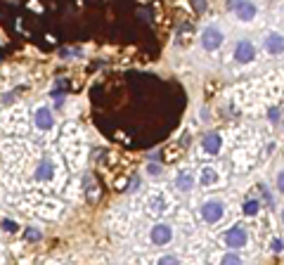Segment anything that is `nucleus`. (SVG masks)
I'll return each instance as SVG.
<instances>
[{"label":"nucleus","instance_id":"nucleus-3","mask_svg":"<svg viewBox=\"0 0 284 265\" xmlns=\"http://www.w3.org/2000/svg\"><path fill=\"white\" fill-rule=\"evenodd\" d=\"M249 239H251L249 227L242 225V223H234V225H230L225 232H223V244H225L228 249H232V251H242V249H246V246H249Z\"/></svg>","mask_w":284,"mask_h":265},{"label":"nucleus","instance_id":"nucleus-22","mask_svg":"<svg viewBox=\"0 0 284 265\" xmlns=\"http://www.w3.org/2000/svg\"><path fill=\"white\" fill-rule=\"evenodd\" d=\"M280 119H282L280 106H270V109H268V121H270V123H280Z\"/></svg>","mask_w":284,"mask_h":265},{"label":"nucleus","instance_id":"nucleus-12","mask_svg":"<svg viewBox=\"0 0 284 265\" xmlns=\"http://www.w3.org/2000/svg\"><path fill=\"white\" fill-rule=\"evenodd\" d=\"M197 180H199V187H204V189H211V187H218L220 185V168L218 166H213V163H206V166H202L199 168V173H197Z\"/></svg>","mask_w":284,"mask_h":265},{"label":"nucleus","instance_id":"nucleus-8","mask_svg":"<svg viewBox=\"0 0 284 265\" xmlns=\"http://www.w3.org/2000/svg\"><path fill=\"white\" fill-rule=\"evenodd\" d=\"M54 178H57V163H54V159L43 157V159L36 163L33 180H36V183H41V185H50V183H54Z\"/></svg>","mask_w":284,"mask_h":265},{"label":"nucleus","instance_id":"nucleus-7","mask_svg":"<svg viewBox=\"0 0 284 265\" xmlns=\"http://www.w3.org/2000/svg\"><path fill=\"white\" fill-rule=\"evenodd\" d=\"M54 123H57V119H54L52 106L38 105L36 109H33V126H36V131L50 132L54 128Z\"/></svg>","mask_w":284,"mask_h":265},{"label":"nucleus","instance_id":"nucleus-27","mask_svg":"<svg viewBox=\"0 0 284 265\" xmlns=\"http://www.w3.org/2000/svg\"><path fill=\"white\" fill-rule=\"evenodd\" d=\"M137 187H140V178H135V180H133V185H130V189H128V192H137Z\"/></svg>","mask_w":284,"mask_h":265},{"label":"nucleus","instance_id":"nucleus-5","mask_svg":"<svg viewBox=\"0 0 284 265\" xmlns=\"http://www.w3.org/2000/svg\"><path fill=\"white\" fill-rule=\"evenodd\" d=\"M228 10H230L242 24H249L258 17V5L254 0H228Z\"/></svg>","mask_w":284,"mask_h":265},{"label":"nucleus","instance_id":"nucleus-20","mask_svg":"<svg viewBox=\"0 0 284 265\" xmlns=\"http://www.w3.org/2000/svg\"><path fill=\"white\" fill-rule=\"evenodd\" d=\"M258 189H260V197L265 199V204L272 209V206H275V197H272V192L268 189V185H265V183H258Z\"/></svg>","mask_w":284,"mask_h":265},{"label":"nucleus","instance_id":"nucleus-28","mask_svg":"<svg viewBox=\"0 0 284 265\" xmlns=\"http://www.w3.org/2000/svg\"><path fill=\"white\" fill-rule=\"evenodd\" d=\"M280 220H282V225H284V206H282V211H280Z\"/></svg>","mask_w":284,"mask_h":265},{"label":"nucleus","instance_id":"nucleus-11","mask_svg":"<svg viewBox=\"0 0 284 265\" xmlns=\"http://www.w3.org/2000/svg\"><path fill=\"white\" fill-rule=\"evenodd\" d=\"M223 145H225V137L218 131H208L202 137V152L206 157H218L223 152Z\"/></svg>","mask_w":284,"mask_h":265},{"label":"nucleus","instance_id":"nucleus-18","mask_svg":"<svg viewBox=\"0 0 284 265\" xmlns=\"http://www.w3.org/2000/svg\"><path fill=\"white\" fill-rule=\"evenodd\" d=\"M2 232L5 235H17L19 232V223L14 218H2Z\"/></svg>","mask_w":284,"mask_h":265},{"label":"nucleus","instance_id":"nucleus-26","mask_svg":"<svg viewBox=\"0 0 284 265\" xmlns=\"http://www.w3.org/2000/svg\"><path fill=\"white\" fill-rule=\"evenodd\" d=\"M14 95H17V90H10V93H5V97H2V106L7 109V106L14 102Z\"/></svg>","mask_w":284,"mask_h":265},{"label":"nucleus","instance_id":"nucleus-14","mask_svg":"<svg viewBox=\"0 0 284 265\" xmlns=\"http://www.w3.org/2000/svg\"><path fill=\"white\" fill-rule=\"evenodd\" d=\"M258 213H260V199L258 197L244 199V204H242V215L244 218H256Z\"/></svg>","mask_w":284,"mask_h":265},{"label":"nucleus","instance_id":"nucleus-1","mask_svg":"<svg viewBox=\"0 0 284 265\" xmlns=\"http://www.w3.org/2000/svg\"><path fill=\"white\" fill-rule=\"evenodd\" d=\"M225 215H228V204H225V199L206 197L202 204H199V218H202L206 225H218V223H223Z\"/></svg>","mask_w":284,"mask_h":265},{"label":"nucleus","instance_id":"nucleus-9","mask_svg":"<svg viewBox=\"0 0 284 265\" xmlns=\"http://www.w3.org/2000/svg\"><path fill=\"white\" fill-rule=\"evenodd\" d=\"M197 173L194 168H189V166H182V168H178L176 171V178H173V185L180 194H189L194 187H197Z\"/></svg>","mask_w":284,"mask_h":265},{"label":"nucleus","instance_id":"nucleus-4","mask_svg":"<svg viewBox=\"0 0 284 265\" xmlns=\"http://www.w3.org/2000/svg\"><path fill=\"white\" fill-rule=\"evenodd\" d=\"M147 239L152 246H168V244L176 239V230H173L171 223H166V220H156V223L149 225Z\"/></svg>","mask_w":284,"mask_h":265},{"label":"nucleus","instance_id":"nucleus-21","mask_svg":"<svg viewBox=\"0 0 284 265\" xmlns=\"http://www.w3.org/2000/svg\"><path fill=\"white\" fill-rule=\"evenodd\" d=\"M24 237H26V241H31V244H33V241H41L43 239V232L41 230H38V227H26V232H24Z\"/></svg>","mask_w":284,"mask_h":265},{"label":"nucleus","instance_id":"nucleus-25","mask_svg":"<svg viewBox=\"0 0 284 265\" xmlns=\"http://www.w3.org/2000/svg\"><path fill=\"white\" fill-rule=\"evenodd\" d=\"M192 7H194V12L204 14L206 12V7H208V2H206V0H192Z\"/></svg>","mask_w":284,"mask_h":265},{"label":"nucleus","instance_id":"nucleus-2","mask_svg":"<svg viewBox=\"0 0 284 265\" xmlns=\"http://www.w3.org/2000/svg\"><path fill=\"white\" fill-rule=\"evenodd\" d=\"M199 45H202L204 53H218L223 45H225V31L218 24H206L199 31Z\"/></svg>","mask_w":284,"mask_h":265},{"label":"nucleus","instance_id":"nucleus-6","mask_svg":"<svg viewBox=\"0 0 284 265\" xmlns=\"http://www.w3.org/2000/svg\"><path fill=\"white\" fill-rule=\"evenodd\" d=\"M232 57H234V62H237V64L246 66V64H251V62H256L258 50H256V45H254L249 38H242V40H237V43H234Z\"/></svg>","mask_w":284,"mask_h":265},{"label":"nucleus","instance_id":"nucleus-23","mask_svg":"<svg viewBox=\"0 0 284 265\" xmlns=\"http://www.w3.org/2000/svg\"><path fill=\"white\" fill-rule=\"evenodd\" d=\"M270 251L272 253H282L284 251V241L280 237H272L270 239Z\"/></svg>","mask_w":284,"mask_h":265},{"label":"nucleus","instance_id":"nucleus-10","mask_svg":"<svg viewBox=\"0 0 284 265\" xmlns=\"http://www.w3.org/2000/svg\"><path fill=\"white\" fill-rule=\"evenodd\" d=\"M263 50L268 57H282L284 54V33L282 31H265L263 36Z\"/></svg>","mask_w":284,"mask_h":265},{"label":"nucleus","instance_id":"nucleus-16","mask_svg":"<svg viewBox=\"0 0 284 265\" xmlns=\"http://www.w3.org/2000/svg\"><path fill=\"white\" fill-rule=\"evenodd\" d=\"M156 265H182V261H180V256H176V253H161V256L156 258Z\"/></svg>","mask_w":284,"mask_h":265},{"label":"nucleus","instance_id":"nucleus-17","mask_svg":"<svg viewBox=\"0 0 284 265\" xmlns=\"http://www.w3.org/2000/svg\"><path fill=\"white\" fill-rule=\"evenodd\" d=\"M145 173H147L149 178H163V166L156 163V161H149L147 166H145Z\"/></svg>","mask_w":284,"mask_h":265},{"label":"nucleus","instance_id":"nucleus-15","mask_svg":"<svg viewBox=\"0 0 284 265\" xmlns=\"http://www.w3.org/2000/svg\"><path fill=\"white\" fill-rule=\"evenodd\" d=\"M220 265H244V258L239 256V251L228 249V251L220 256Z\"/></svg>","mask_w":284,"mask_h":265},{"label":"nucleus","instance_id":"nucleus-24","mask_svg":"<svg viewBox=\"0 0 284 265\" xmlns=\"http://www.w3.org/2000/svg\"><path fill=\"white\" fill-rule=\"evenodd\" d=\"M275 185H277V189L284 194V166L277 171V175H275Z\"/></svg>","mask_w":284,"mask_h":265},{"label":"nucleus","instance_id":"nucleus-19","mask_svg":"<svg viewBox=\"0 0 284 265\" xmlns=\"http://www.w3.org/2000/svg\"><path fill=\"white\" fill-rule=\"evenodd\" d=\"M83 187H88L85 192H88V197H90V199L97 197V187H95L93 178H90V173H85V175H83Z\"/></svg>","mask_w":284,"mask_h":265},{"label":"nucleus","instance_id":"nucleus-13","mask_svg":"<svg viewBox=\"0 0 284 265\" xmlns=\"http://www.w3.org/2000/svg\"><path fill=\"white\" fill-rule=\"evenodd\" d=\"M168 206H171V201L166 197V192H161V189H154L147 197V211L152 215H163L168 211Z\"/></svg>","mask_w":284,"mask_h":265}]
</instances>
